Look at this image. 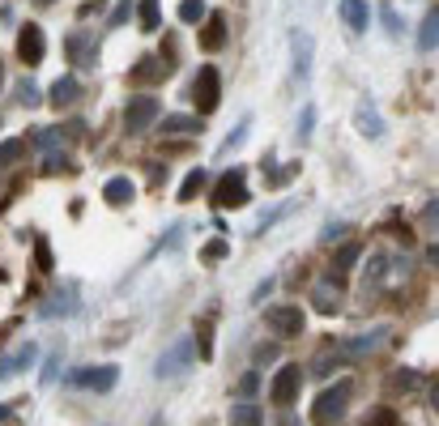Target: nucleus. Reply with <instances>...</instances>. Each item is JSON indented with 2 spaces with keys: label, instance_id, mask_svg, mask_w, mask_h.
Here are the masks:
<instances>
[{
  "label": "nucleus",
  "instance_id": "31",
  "mask_svg": "<svg viewBox=\"0 0 439 426\" xmlns=\"http://www.w3.org/2000/svg\"><path fill=\"white\" fill-rule=\"evenodd\" d=\"M312 128H316V107H303V115H299V137L307 141V137H312Z\"/></svg>",
  "mask_w": 439,
  "mask_h": 426
},
{
  "label": "nucleus",
  "instance_id": "22",
  "mask_svg": "<svg viewBox=\"0 0 439 426\" xmlns=\"http://www.w3.org/2000/svg\"><path fill=\"white\" fill-rule=\"evenodd\" d=\"M158 128H162V132H196L201 124H196L192 115H166V119H158Z\"/></svg>",
  "mask_w": 439,
  "mask_h": 426
},
{
  "label": "nucleus",
  "instance_id": "3",
  "mask_svg": "<svg viewBox=\"0 0 439 426\" xmlns=\"http://www.w3.org/2000/svg\"><path fill=\"white\" fill-rule=\"evenodd\" d=\"M158 111H162V107H158V98H154V94H137V98L124 107V132H132V137H137V132H145V128L158 119Z\"/></svg>",
  "mask_w": 439,
  "mask_h": 426
},
{
  "label": "nucleus",
  "instance_id": "33",
  "mask_svg": "<svg viewBox=\"0 0 439 426\" xmlns=\"http://www.w3.org/2000/svg\"><path fill=\"white\" fill-rule=\"evenodd\" d=\"M17 154H21V141H4V149H0V166H9Z\"/></svg>",
  "mask_w": 439,
  "mask_h": 426
},
{
  "label": "nucleus",
  "instance_id": "32",
  "mask_svg": "<svg viewBox=\"0 0 439 426\" xmlns=\"http://www.w3.org/2000/svg\"><path fill=\"white\" fill-rule=\"evenodd\" d=\"M277 358V346L273 341H265V346H256V367H269Z\"/></svg>",
  "mask_w": 439,
  "mask_h": 426
},
{
  "label": "nucleus",
  "instance_id": "17",
  "mask_svg": "<svg viewBox=\"0 0 439 426\" xmlns=\"http://www.w3.org/2000/svg\"><path fill=\"white\" fill-rule=\"evenodd\" d=\"M435 38H439V13L431 9V13L423 17V26H418V47H423V51H435Z\"/></svg>",
  "mask_w": 439,
  "mask_h": 426
},
{
  "label": "nucleus",
  "instance_id": "34",
  "mask_svg": "<svg viewBox=\"0 0 439 426\" xmlns=\"http://www.w3.org/2000/svg\"><path fill=\"white\" fill-rule=\"evenodd\" d=\"M316 307H320V311H337V299H329L324 290H316Z\"/></svg>",
  "mask_w": 439,
  "mask_h": 426
},
{
  "label": "nucleus",
  "instance_id": "19",
  "mask_svg": "<svg viewBox=\"0 0 439 426\" xmlns=\"http://www.w3.org/2000/svg\"><path fill=\"white\" fill-rule=\"evenodd\" d=\"M231 426H265L260 405H235L231 410Z\"/></svg>",
  "mask_w": 439,
  "mask_h": 426
},
{
  "label": "nucleus",
  "instance_id": "24",
  "mask_svg": "<svg viewBox=\"0 0 439 426\" xmlns=\"http://www.w3.org/2000/svg\"><path fill=\"white\" fill-rule=\"evenodd\" d=\"M384 337H388V329H371L367 337H354V341H350V358H359V354H367V350H371L376 341H384Z\"/></svg>",
  "mask_w": 439,
  "mask_h": 426
},
{
  "label": "nucleus",
  "instance_id": "14",
  "mask_svg": "<svg viewBox=\"0 0 439 426\" xmlns=\"http://www.w3.org/2000/svg\"><path fill=\"white\" fill-rule=\"evenodd\" d=\"M81 98V81L77 77H60L55 85H51V102L55 107H68V102H77Z\"/></svg>",
  "mask_w": 439,
  "mask_h": 426
},
{
  "label": "nucleus",
  "instance_id": "15",
  "mask_svg": "<svg viewBox=\"0 0 439 426\" xmlns=\"http://www.w3.org/2000/svg\"><path fill=\"white\" fill-rule=\"evenodd\" d=\"M354 124H359V132H363V137H384V119H380V115H376V111H371L367 102L359 107V115H354Z\"/></svg>",
  "mask_w": 439,
  "mask_h": 426
},
{
  "label": "nucleus",
  "instance_id": "39",
  "mask_svg": "<svg viewBox=\"0 0 439 426\" xmlns=\"http://www.w3.org/2000/svg\"><path fill=\"white\" fill-rule=\"evenodd\" d=\"M4 418H9V405H0V422H4Z\"/></svg>",
  "mask_w": 439,
  "mask_h": 426
},
{
  "label": "nucleus",
  "instance_id": "18",
  "mask_svg": "<svg viewBox=\"0 0 439 426\" xmlns=\"http://www.w3.org/2000/svg\"><path fill=\"white\" fill-rule=\"evenodd\" d=\"M34 358H38L34 346H21V354H13L9 363H0V380H4V376H17V371H26V367H34Z\"/></svg>",
  "mask_w": 439,
  "mask_h": 426
},
{
  "label": "nucleus",
  "instance_id": "20",
  "mask_svg": "<svg viewBox=\"0 0 439 426\" xmlns=\"http://www.w3.org/2000/svg\"><path fill=\"white\" fill-rule=\"evenodd\" d=\"M192 346L201 350V358H205V363L213 358V320H201V324H196V341H192Z\"/></svg>",
  "mask_w": 439,
  "mask_h": 426
},
{
  "label": "nucleus",
  "instance_id": "5",
  "mask_svg": "<svg viewBox=\"0 0 439 426\" xmlns=\"http://www.w3.org/2000/svg\"><path fill=\"white\" fill-rule=\"evenodd\" d=\"M213 205H218V209H239V205H248L243 171H226V175H222V183L213 188Z\"/></svg>",
  "mask_w": 439,
  "mask_h": 426
},
{
  "label": "nucleus",
  "instance_id": "27",
  "mask_svg": "<svg viewBox=\"0 0 439 426\" xmlns=\"http://www.w3.org/2000/svg\"><path fill=\"white\" fill-rule=\"evenodd\" d=\"M226 252H231V243H226V239H213V243H205V252H201V260H205V265H218V260H222Z\"/></svg>",
  "mask_w": 439,
  "mask_h": 426
},
{
  "label": "nucleus",
  "instance_id": "9",
  "mask_svg": "<svg viewBox=\"0 0 439 426\" xmlns=\"http://www.w3.org/2000/svg\"><path fill=\"white\" fill-rule=\"evenodd\" d=\"M17 55H21V64H30V68L43 60V30H38L34 21L21 26V34H17Z\"/></svg>",
  "mask_w": 439,
  "mask_h": 426
},
{
  "label": "nucleus",
  "instance_id": "13",
  "mask_svg": "<svg viewBox=\"0 0 439 426\" xmlns=\"http://www.w3.org/2000/svg\"><path fill=\"white\" fill-rule=\"evenodd\" d=\"M132 196H137V188H132L124 175L107 179V188H102V201H107V205H115V209H120V205H132Z\"/></svg>",
  "mask_w": 439,
  "mask_h": 426
},
{
  "label": "nucleus",
  "instance_id": "16",
  "mask_svg": "<svg viewBox=\"0 0 439 426\" xmlns=\"http://www.w3.org/2000/svg\"><path fill=\"white\" fill-rule=\"evenodd\" d=\"M359 256H363V247H359V243H342V247H337V256H333V273H337V277H346V273L354 269V260H359Z\"/></svg>",
  "mask_w": 439,
  "mask_h": 426
},
{
  "label": "nucleus",
  "instance_id": "12",
  "mask_svg": "<svg viewBox=\"0 0 439 426\" xmlns=\"http://www.w3.org/2000/svg\"><path fill=\"white\" fill-rule=\"evenodd\" d=\"M342 21H346L354 34H363V30L371 26V9H367V0H342Z\"/></svg>",
  "mask_w": 439,
  "mask_h": 426
},
{
  "label": "nucleus",
  "instance_id": "37",
  "mask_svg": "<svg viewBox=\"0 0 439 426\" xmlns=\"http://www.w3.org/2000/svg\"><path fill=\"white\" fill-rule=\"evenodd\" d=\"M384 26H388V34H397V30H401V17H397V13H384Z\"/></svg>",
  "mask_w": 439,
  "mask_h": 426
},
{
  "label": "nucleus",
  "instance_id": "40",
  "mask_svg": "<svg viewBox=\"0 0 439 426\" xmlns=\"http://www.w3.org/2000/svg\"><path fill=\"white\" fill-rule=\"evenodd\" d=\"M38 4H51V0H38Z\"/></svg>",
  "mask_w": 439,
  "mask_h": 426
},
{
  "label": "nucleus",
  "instance_id": "11",
  "mask_svg": "<svg viewBox=\"0 0 439 426\" xmlns=\"http://www.w3.org/2000/svg\"><path fill=\"white\" fill-rule=\"evenodd\" d=\"M312 77V34L295 30V81Z\"/></svg>",
  "mask_w": 439,
  "mask_h": 426
},
{
  "label": "nucleus",
  "instance_id": "2",
  "mask_svg": "<svg viewBox=\"0 0 439 426\" xmlns=\"http://www.w3.org/2000/svg\"><path fill=\"white\" fill-rule=\"evenodd\" d=\"M218 94H222V73L213 64L196 68V77H192V107L201 115H209V111H218Z\"/></svg>",
  "mask_w": 439,
  "mask_h": 426
},
{
  "label": "nucleus",
  "instance_id": "38",
  "mask_svg": "<svg viewBox=\"0 0 439 426\" xmlns=\"http://www.w3.org/2000/svg\"><path fill=\"white\" fill-rule=\"evenodd\" d=\"M269 290H273V282H260V286H256V294H252V303H260V299H269Z\"/></svg>",
  "mask_w": 439,
  "mask_h": 426
},
{
  "label": "nucleus",
  "instance_id": "1",
  "mask_svg": "<svg viewBox=\"0 0 439 426\" xmlns=\"http://www.w3.org/2000/svg\"><path fill=\"white\" fill-rule=\"evenodd\" d=\"M350 397H354L350 380L329 384V388L316 397V405H312V422H316V426H337L342 418H346V410H350Z\"/></svg>",
  "mask_w": 439,
  "mask_h": 426
},
{
  "label": "nucleus",
  "instance_id": "26",
  "mask_svg": "<svg viewBox=\"0 0 439 426\" xmlns=\"http://www.w3.org/2000/svg\"><path fill=\"white\" fill-rule=\"evenodd\" d=\"M158 9L162 0H141V30H158Z\"/></svg>",
  "mask_w": 439,
  "mask_h": 426
},
{
  "label": "nucleus",
  "instance_id": "4",
  "mask_svg": "<svg viewBox=\"0 0 439 426\" xmlns=\"http://www.w3.org/2000/svg\"><path fill=\"white\" fill-rule=\"evenodd\" d=\"M192 350H196V346H192V337H179V341L158 358L154 376H158V380H175V376H184V371L192 367Z\"/></svg>",
  "mask_w": 439,
  "mask_h": 426
},
{
  "label": "nucleus",
  "instance_id": "10",
  "mask_svg": "<svg viewBox=\"0 0 439 426\" xmlns=\"http://www.w3.org/2000/svg\"><path fill=\"white\" fill-rule=\"evenodd\" d=\"M201 47H205V51L226 47V17H222V13H205V26H201Z\"/></svg>",
  "mask_w": 439,
  "mask_h": 426
},
{
  "label": "nucleus",
  "instance_id": "28",
  "mask_svg": "<svg viewBox=\"0 0 439 426\" xmlns=\"http://www.w3.org/2000/svg\"><path fill=\"white\" fill-rule=\"evenodd\" d=\"M363 426H397V414H393V410H384V405H376V410L363 418Z\"/></svg>",
  "mask_w": 439,
  "mask_h": 426
},
{
  "label": "nucleus",
  "instance_id": "35",
  "mask_svg": "<svg viewBox=\"0 0 439 426\" xmlns=\"http://www.w3.org/2000/svg\"><path fill=\"white\" fill-rule=\"evenodd\" d=\"M38 269H43V273H51V252H47L43 243H38Z\"/></svg>",
  "mask_w": 439,
  "mask_h": 426
},
{
  "label": "nucleus",
  "instance_id": "30",
  "mask_svg": "<svg viewBox=\"0 0 439 426\" xmlns=\"http://www.w3.org/2000/svg\"><path fill=\"white\" fill-rule=\"evenodd\" d=\"M295 175H299V162H290V166H277V171L269 175V183H273V188H282V183H290Z\"/></svg>",
  "mask_w": 439,
  "mask_h": 426
},
{
  "label": "nucleus",
  "instance_id": "23",
  "mask_svg": "<svg viewBox=\"0 0 439 426\" xmlns=\"http://www.w3.org/2000/svg\"><path fill=\"white\" fill-rule=\"evenodd\" d=\"M201 192H205V171H192V175L179 183V201L188 205V201H192V196H201Z\"/></svg>",
  "mask_w": 439,
  "mask_h": 426
},
{
  "label": "nucleus",
  "instance_id": "8",
  "mask_svg": "<svg viewBox=\"0 0 439 426\" xmlns=\"http://www.w3.org/2000/svg\"><path fill=\"white\" fill-rule=\"evenodd\" d=\"M299 388H303V371L295 363H282V371L273 380V405H290L299 397Z\"/></svg>",
  "mask_w": 439,
  "mask_h": 426
},
{
  "label": "nucleus",
  "instance_id": "6",
  "mask_svg": "<svg viewBox=\"0 0 439 426\" xmlns=\"http://www.w3.org/2000/svg\"><path fill=\"white\" fill-rule=\"evenodd\" d=\"M265 324H269L277 337H299V333H303V307H295V303L269 307V311H265Z\"/></svg>",
  "mask_w": 439,
  "mask_h": 426
},
{
  "label": "nucleus",
  "instance_id": "7",
  "mask_svg": "<svg viewBox=\"0 0 439 426\" xmlns=\"http://www.w3.org/2000/svg\"><path fill=\"white\" fill-rule=\"evenodd\" d=\"M115 380H120V367H111V363H107V367H81V371L68 376L73 388H94V393H107Z\"/></svg>",
  "mask_w": 439,
  "mask_h": 426
},
{
  "label": "nucleus",
  "instance_id": "25",
  "mask_svg": "<svg viewBox=\"0 0 439 426\" xmlns=\"http://www.w3.org/2000/svg\"><path fill=\"white\" fill-rule=\"evenodd\" d=\"M179 21L201 26V21H205V0H184V4H179Z\"/></svg>",
  "mask_w": 439,
  "mask_h": 426
},
{
  "label": "nucleus",
  "instance_id": "21",
  "mask_svg": "<svg viewBox=\"0 0 439 426\" xmlns=\"http://www.w3.org/2000/svg\"><path fill=\"white\" fill-rule=\"evenodd\" d=\"M132 81H162V64H158L154 55L137 60V68H132Z\"/></svg>",
  "mask_w": 439,
  "mask_h": 426
},
{
  "label": "nucleus",
  "instance_id": "36",
  "mask_svg": "<svg viewBox=\"0 0 439 426\" xmlns=\"http://www.w3.org/2000/svg\"><path fill=\"white\" fill-rule=\"evenodd\" d=\"M128 9H132V0H124V4H120V9H115V13H111V26H120V21H124V17H128Z\"/></svg>",
  "mask_w": 439,
  "mask_h": 426
},
{
  "label": "nucleus",
  "instance_id": "29",
  "mask_svg": "<svg viewBox=\"0 0 439 426\" xmlns=\"http://www.w3.org/2000/svg\"><path fill=\"white\" fill-rule=\"evenodd\" d=\"M256 393H260V371H248V376L239 380V397H243V401H252Z\"/></svg>",
  "mask_w": 439,
  "mask_h": 426
}]
</instances>
